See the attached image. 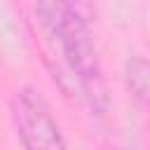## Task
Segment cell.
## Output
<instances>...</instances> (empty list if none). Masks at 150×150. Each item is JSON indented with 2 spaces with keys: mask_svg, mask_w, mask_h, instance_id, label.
<instances>
[{
  "mask_svg": "<svg viewBox=\"0 0 150 150\" xmlns=\"http://www.w3.org/2000/svg\"><path fill=\"white\" fill-rule=\"evenodd\" d=\"M45 63L66 96H80L91 112L110 108L108 84L89 23L75 2H38L33 7Z\"/></svg>",
  "mask_w": 150,
  "mask_h": 150,
  "instance_id": "6da1fadb",
  "label": "cell"
},
{
  "mask_svg": "<svg viewBox=\"0 0 150 150\" xmlns=\"http://www.w3.org/2000/svg\"><path fill=\"white\" fill-rule=\"evenodd\" d=\"M9 120L23 150H68L49 103L35 87H21L12 94Z\"/></svg>",
  "mask_w": 150,
  "mask_h": 150,
  "instance_id": "7a4b0ae2",
  "label": "cell"
},
{
  "mask_svg": "<svg viewBox=\"0 0 150 150\" xmlns=\"http://www.w3.org/2000/svg\"><path fill=\"white\" fill-rule=\"evenodd\" d=\"M124 82L129 91L150 108V59L145 56H131L124 63Z\"/></svg>",
  "mask_w": 150,
  "mask_h": 150,
  "instance_id": "3957f363",
  "label": "cell"
}]
</instances>
